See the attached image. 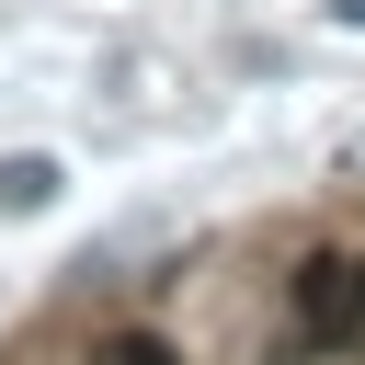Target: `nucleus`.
<instances>
[{
  "mask_svg": "<svg viewBox=\"0 0 365 365\" xmlns=\"http://www.w3.org/2000/svg\"><path fill=\"white\" fill-rule=\"evenodd\" d=\"M297 319H308V331H342V319H354V262H331V251L297 262Z\"/></svg>",
  "mask_w": 365,
  "mask_h": 365,
  "instance_id": "f257e3e1",
  "label": "nucleus"
},
{
  "mask_svg": "<svg viewBox=\"0 0 365 365\" xmlns=\"http://www.w3.org/2000/svg\"><path fill=\"white\" fill-rule=\"evenodd\" d=\"M57 182H68V171H57L46 148H11V160H0V217H46Z\"/></svg>",
  "mask_w": 365,
  "mask_h": 365,
  "instance_id": "f03ea898",
  "label": "nucleus"
},
{
  "mask_svg": "<svg viewBox=\"0 0 365 365\" xmlns=\"http://www.w3.org/2000/svg\"><path fill=\"white\" fill-rule=\"evenodd\" d=\"M103 365H182V354H171V342H114Z\"/></svg>",
  "mask_w": 365,
  "mask_h": 365,
  "instance_id": "7ed1b4c3",
  "label": "nucleus"
},
{
  "mask_svg": "<svg viewBox=\"0 0 365 365\" xmlns=\"http://www.w3.org/2000/svg\"><path fill=\"white\" fill-rule=\"evenodd\" d=\"M354 319H365V262H354Z\"/></svg>",
  "mask_w": 365,
  "mask_h": 365,
  "instance_id": "20e7f679",
  "label": "nucleus"
}]
</instances>
